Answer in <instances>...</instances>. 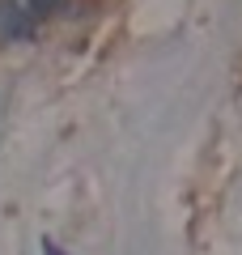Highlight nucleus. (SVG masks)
I'll use <instances>...</instances> for the list:
<instances>
[{"instance_id": "obj_1", "label": "nucleus", "mask_w": 242, "mask_h": 255, "mask_svg": "<svg viewBox=\"0 0 242 255\" xmlns=\"http://www.w3.org/2000/svg\"><path fill=\"white\" fill-rule=\"evenodd\" d=\"M38 21L30 9H21L17 0H0V38L4 43H21V38H34Z\"/></svg>"}, {"instance_id": "obj_2", "label": "nucleus", "mask_w": 242, "mask_h": 255, "mask_svg": "<svg viewBox=\"0 0 242 255\" xmlns=\"http://www.w3.org/2000/svg\"><path fill=\"white\" fill-rule=\"evenodd\" d=\"M55 9H64V0H30V13H55Z\"/></svg>"}, {"instance_id": "obj_3", "label": "nucleus", "mask_w": 242, "mask_h": 255, "mask_svg": "<svg viewBox=\"0 0 242 255\" xmlns=\"http://www.w3.org/2000/svg\"><path fill=\"white\" fill-rule=\"evenodd\" d=\"M43 255H64V251H60V247L51 243V238H43Z\"/></svg>"}]
</instances>
